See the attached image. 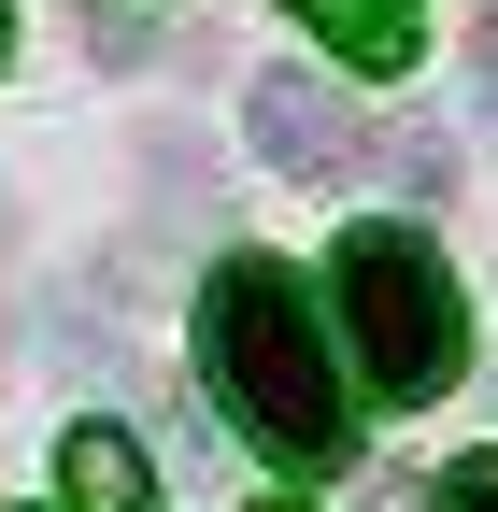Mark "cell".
<instances>
[{
	"label": "cell",
	"instance_id": "6da1fadb",
	"mask_svg": "<svg viewBox=\"0 0 498 512\" xmlns=\"http://www.w3.org/2000/svg\"><path fill=\"white\" fill-rule=\"evenodd\" d=\"M200 384L299 484L356 456V370H342V328H328V285H299L285 256H228L200 285Z\"/></svg>",
	"mask_w": 498,
	"mask_h": 512
},
{
	"label": "cell",
	"instance_id": "7a4b0ae2",
	"mask_svg": "<svg viewBox=\"0 0 498 512\" xmlns=\"http://www.w3.org/2000/svg\"><path fill=\"white\" fill-rule=\"evenodd\" d=\"M328 328H342V370L370 384L385 413H427L470 356V299L442 271V242L413 214H356L328 242Z\"/></svg>",
	"mask_w": 498,
	"mask_h": 512
},
{
	"label": "cell",
	"instance_id": "3957f363",
	"mask_svg": "<svg viewBox=\"0 0 498 512\" xmlns=\"http://www.w3.org/2000/svg\"><path fill=\"white\" fill-rule=\"evenodd\" d=\"M242 128H257V157H271V171H299V185H342V171H370V128H356V114H342L314 72H285V57L257 72Z\"/></svg>",
	"mask_w": 498,
	"mask_h": 512
},
{
	"label": "cell",
	"instance_id": "277c9868",
	"mask_svg": "<svg viewBox=\"0 0 498 512\" xmlns=\"http://www.w3.org/2000/svg\"><path fill=\"white\" fill-rule=\"evenodd\" d=\"M285 15L314 29L342 72H370V86H399V72H413V15H399V0H285Z\"/></svg>",
	"mask_w": 498,
	"mask_h": 512
},
{
	"label": "cell",
	"instance_id": "5b68a950",
	"mask_svg": "<svg viewBox=\"0 0 498 512\" xmlns=\"http://www.w3.org/2000/svg\"><path fill=\"white\" fill-rule=\"evenodd\" d=\"M57 498L72 512H157V470H143L129 427H72L57 441Z\"/></svg>",
	"mask_w": 498,
	"mask_h": 512
},
{
	"label": "cell",
	"instance_id": "8992f818",
	"mask_svg": "<svg viewBox=\"0 0 498 512\" xmlns=\"http://www.w3.org/2000/svg\"><path fill=\"white\" fill-rule=\"evenodd\" d=\"M385 185H399V200H442V185H456L442 128H399V143H385Z\"/></svg>",
	"mask_w": 498,
	"mask_h": 512
},
{
	"label": "cell",
	"instance_id": "52a82bcc",
	"mask_svg": "<svg viewBox=\"0 0 498 512\" xmlns=\"http://www.w3.org/2000/svg\"><path fill=\"white\" fill-rule=\"evenodd\" d=\"M427 512H498V456H456L442 484H427Z\"/></svg>",
	"mask_w": 498,
	"mask_h": 512
},
{
	"label": "cell",
	"instance_id": "ba28073f",
	"mask_svg": "<svg viewBox=\"0 0 498 512\" xmlns=\"http://www.w3.org/2000/svg\"><path fill=\"white\" fill-rule=\"evenodd\" d=\"M470 86H484V128H498V15L470 29Z\"/></svg>",
	"mask_w": 498,
	"mask_h": 512
},
{
	"label": "cell",
	"instance_id": "9c48e42d",
	"mask_svg": "<svg viewBox=\"0 0 498 512\" xmlns=\"http://www.w3.org/2000/svg\"><path fill=\"white\" fill-rule=\"evenodd\" d=\"M0 43H15V0H0Z\"/></svg>",
	"mask_w": 498,
	"mask_h": 512
},
{
	"label": "cell",
	"instance_id": "30bf717a",
	"mask_svg": "<svg viewBox=\"0 0 498 512\" xmlns=\"http://www.w3.org/2000/svg\"><path fill=\"white\" fill-rule=\"evenodd\" d=\"M271 512H299V498H271Z\"/></svg>",
	"mask_w": 498,
	"mask_h": 512
}]
</instances>
